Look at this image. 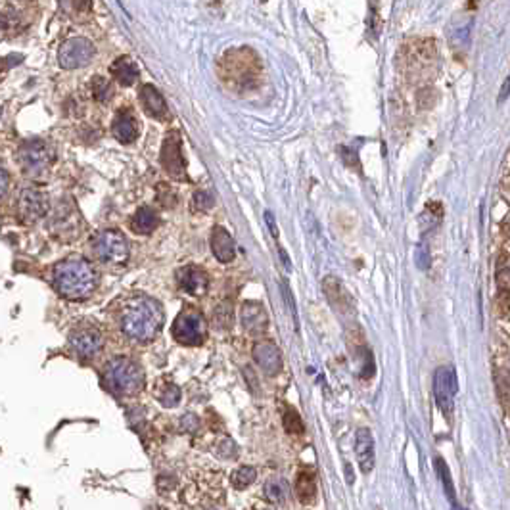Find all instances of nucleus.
I'll use <instances>...</instances> for the list:
<instances>
[{"label":"nucleus","mask_w":510,"mask_h":510,"mask_svg":"<svg viewBox=\"0 0 510 510\" xmlns=\"http://www.w3.org/2000/svg\"><path fill=\"white\" fill-rule=\"evenodd\" d=\"M112 133L121 144H133L139 139V121L131 110H120L112 123Z\"/></svg>","instance_id":"15"},{"label":"nucleus","mask_w":510,"mask_h":510,"mask_svg":"<svg viewBox=\"0 0 510 510\" xmlns=\"http://www.w3.org/2000/svg\"><path fill=\"white\" fill-rule=\"evenodd\" d=\"M458 382L457 374L451 366H439L434 372V398L439 407V411L449 418L455 407V395H457Z\"/></svg>","instance_id":"9"},{"label":"nucleus","mask_w":510,"mask_h":510,"mask_svg":"<svg viewBox=\"0 0 510 510\" xmlns=\"http://www.w3.org/2000/svg\"><path fill=\"white\" fill-rule=\"evenodd\" d=\"M91 91H93L94 98L98 100V102H102V104L110 102L113 96L112 83H110L106 77H100V75H96L93 79V83H91Z\"/></svg>","instance_id":"28"},{"label":"nucleus","mask_w":510,"mask_h":510,"mask_svg":"<svg viewBox=\"0 0 510 510\" xmlns=\"http://www.w3.org/2000/svg\"><path fill=\"white\" fill-rule=\"evenodd\" d=\"M177 280H179L180 290L190 294V296H204L209 286L206 271H202L199 267L186 265L177 271Z\"/></svg>","instance_id":"14"},{"label":"nucleus","mask_w":510,"mask_h":510,"mask_svg":"<svg viewBox=\"0 0 510 510\" xmlns=\"http://www.w3.org/2000/svg\"><path fill=\"white\" fill-rule=\"evenodd\" d=\"M219 75L228 88L236 93H248L261 85L263 64L252 48H231L219 62Z\"/></svg>","instance_id":"3"},{"label":"nucleus","mask_w":510,"mask_h":510,"mask_svg":"<svg viewBox=\"0 0 510 510\" xmlns=\"http://www.w3.org/2000/svg\"><path fill=\"white\" fill-rule=\"evenodd\" d=\"M265 221H267V225H269V228H271L272 238L279 240V228H277V223H274V217H272L271 211L265 213Z\"/></svg>","instance_id":"38"},{"label":"nucleus","mask_w":510,"mask_h":510,"mask_svg":"<svg viewBox=\"0 0 510 510\" xmlns=\"http://www.w3.org/2000/svg\"><path fill=\"white\" fill-rule=\"evenodd\" d=\"M436 470H437V476H439V480H441V485H444L447 497H449V501L453 503V506H458L457 501H455L453 480H451V474H449V470H447V464H445L444 458H436Z\"/></svg>","instance_id":"29"},{"label":"nucleus","mask_w":510,"mask_h":510,"mask_svg":"<svg viewBox=\"0 0 510 510\" xmlns=\"http://www.w3.org/2000/svg\"><path fill=\"white\" fill-rule=\"evenodd\" d=\"M315 493H317L315 474L311 470H301L296 476V495H298L299 503H313L315 501Z\"/></svg>","instance_id":"22"},{"label":"nucleus","mask_w":510,"mask_h":510,"mask_svg":"<svg viewBox=\"0 0 510 510\" xmlns=\"http://www.w3.org/2000/svg\"><path fill=\"white\" fill-rule=\"evenodd\" d=\"M144 372L140 364L129 357H113L102 372L104 388L120 398L137 395L144 388Z\"/></svg>","instance_id":"4"},{"label":"nucleus","mask_w":510,"mask_h":510,"mask_svg":"<svg viewBox=\"0 0 510 510\" xmlns=\"http://www.w3.org/2000/svg\"><path fill=\"white\" fill-rule=\"evenodd\" d=\"M355 455H357L359 468L369 474L374 468V437L369 428H359L355 434Z\"/></svg>","instance_id":"16"},{"label":"nucleus","mask_w":510,"mask_h":510,"mask_svg":"<svg viewBox=\"0 0 510 510\" xmlns=\"http://www.w3.org/2000/svg\"><path fill=\"white\" fill-rule=\"evenodd\" d=\"M158 399H159V403L163 405V407L171 409V407H175V405H179L180 390L177 388V386L167 384L166 388H163V390L158 393Z\"/></svg>","instance_id":"32"},{"label":"nucleus","mask_w":510,"mask_h":510,"mask_svg":"<svg viewBox=\"0 0 510 510\" xmlns=\"http://www.w3.org/2000/svg\"><path fill=\"white\" fill-rule=\"evenodd\" d=\"M192 204L196 211H209L215 206V196H213L211 190H196Z\"/></svg>","instance_id":"31"},{"label":"nucleus","mask_w":510,"mask_h":510,"mask_svg":"<svg viewBox=\"0 0 510 510\" xmlns=\"http://www.w3.org/2000/svg\"><path fill=\"white\" fill-rule=\"evenodd\" d=\"M18 29V13L8 0H0V37H10Z\"/></svg>","instance_id":"23"},{"label":"nucleus","mask_w":510,"mask_h":510,"mask_svg":"<svg viewBox=\"0 0 510 510\" xmlns=\"http://www.w3.org/2000/svg\"><path fill=\"white\" fill-rule=\"evenodd\" d=\"M244 374H245V380H248V384H250V388H252V390L255 391V393H257V391H259L257 378H255V374H253L252 369H250V366H245Z\"/></svg>","instance_id":"37"},{"label":"nucleus","mask_w":510,"mask_h":510,"mask_svg":"<svg viewBox=\"0 0 510 510\" xmlns=\"http://www.w3.org/2000/svg\"><path fill=\"white\" fill-rule=\"evenodd\" d=\"M217 455L219 457H223V458H232V457H236L238 455V447H236V444L232 441V439H223L221 444H219L217 447Z\"/></svg>","instance_id":"33"},{"label":"nucleus","mask_w":510,"mask_h":510,"mask_svg":"<svg viewBox=\"0 0 510 510\" xmlns=\"http://www.w3.org/2000/svg\"><path fill=\"white\" fill-rule=\"evenodd\" d=\"M253 359L255 363L269 374V376H277L282 371V353L274 344L271 342H259L253 345Z\"/></svg>","instance_id":"13"},{"label":"nucleus","mask_w":510,"mask_h":510,"mask_svg":"<svg viewBox=\"0 0 510 510\" xmlns=\"http://www.w3.org/2000/svg\"><path fill=\"white\" fill-rule=\"evenodd\" d=\"M117 320L127 338L139 344H148L156 338L163 325V309L159 301L148 296L127 298L125 301H121Z\"/></svg>","instance_id":"1"},{"label":"nucleus","mask_w":510,"mask_h":510,"mask_svg":"<svg viewBox=\"0 0 510 510\" xmlns=\"http://www.w3.org/2000/svg\"><path fill=\"white\" fill-rule=\"evenodd\" d=\"M255 477H257V472L253 466H240L238 470L232 472L231 484L236 491H244L255 482Z\"/></svg>","instance_id":"26"},{"label":"nucleus","mask_w":510,"mask_h":510,"mask_svg":"<svg viewBox=\"0 0 510 510\" xmlns=\"http://www.w3.org/2000/svg\"><path fill=\"white\" fill-rule=\"evenodd\" d=\"M279 255H280V259L284 261L286 269L290 271V259H288V255H286V252H284V250H282V248H279Z\"/></svg>","instance_id":"40"},{"label":"nucleus","mask_w":510,"mask_h":510,"mask_svg":"<svg viewBox=\"0 0 510 510\" xmlns=\"http://www.w3.org/2000/svg\"><path fill=\"white\" fill-rule=\"evenodd\" d=\"M506 94H509V79L504 81V86H503V94H501V100H506Z\"/></svg>","instance_id":"41"},{"label":"nucleus","mask_w":510,"mask_h":510,"mask_svg":"<svg viewBox=\"0 0 510 510\" xmlns=\"http://www.w3.org/2000/svg\"><path fill=\"white\" fill-rule=\"evenodd\" d=\"M180 426H182V430L185 431H190V434H194V431L199 428L198 417H196V415H185L182 420H180Z\"/></svg>","instance_id":"34"},{"label":"nucleus","mask_w":510,"mask_h":510,"mask_svg":"<svg viewBox=\"0 0 510 510\" xmlns=\"http://www.w3.org/2000/svg\"><path fill=\"white\" fill-rule=\"evenodd\" d=\"M161 166L166 173L175 180L185 182L186 177V161L182 156V146H180L179 131H171L163 140L161 146Z\"/></svg>","instance_id":"11"},{"label":"nucleus","mask_w":510,"mask_h":510,"mask_svg":"<svg viewBox=\"0 0 510 510\" xmlns=\"http://www.w3.org/2000/svg\"><path fill=\"white\" fill-rule=\"evenodd\" d=\"M211 252L217 261L221 263H231L232 259L236 257V244L231 232L223 228V226H215L211 234Z\"/></svg>","instance_id":"18"},{"label":"nucleus","mask_w":510,"mask_h":510,"mask_svg":"<svg viewBox=\"0 0 510 510\" xmlns=\"http://www.w3.org/2000/svg\"><path fill=\"white\" fill-rule=\"evenodd\" d=\"M474 20L468 18V21H457L455 25L449 29V40L455 45V48H466L470 42V33Z\"/></svg>","instance_id":"25"},{"label":"nucleus","mask_w":510,"mask_h":510,"mask_svg":"<svg viewBox=\"0 0 510 510\" xmlns=\"http://www.w3.org/2000/svg\"><path fill=\"white\" fill-rule=\"evenodd\" d=\"M171 334L180 345H202L207 338L206 318L196 309H185L175 318Z\"/></svg>","instance_id":"7"},{"label":"nucleus","mask_w":510,"mask_h":510,"mask_svg":"<svg viewBox=\"0 0 510 510\" xmlns=\"http://www.w3.org/2000/svg\"><path fill=\"white\" fill-rule=\"evenodd\" d=\"M340 153H342V158H344V161L347 163V166H357L359 156L355 150L347 148V146H342V148H340Z\"/></svg>","instance_id":"35"},{"label":"nucleus","mask_w":510,"mask_h":510,"mask_svg":"<svg viewBox=\"0 0 510 510\" xmlns=\"http://www.w3.org/2000/svg\"><path fill=\"white\" fill-rule=\"evenodd\" d=\"M18 159H20L21 171L25 173L27 177L37 179V177H42L52 166L54 150L45 140H27L18 150Z\"/></svg>","instance_id":"6"},{"label":"nucleus","mask_w":510,"mask_h":510,"mask_svg":"<svg viewBox=\"0 0 510 510\" xmlns=\"http://www.w3.org/2000/svg\"><path fill=\"white\" fill-rule=\"evenodd\" d=\"M282 424H284V430L288 434H294V436H299L303 434V422H301V417L294 409H286L284 417H282Z\"/></svg>","instance_id":"30"},{"label":"nucleus","mask_w":510,"mask_h":510,"mask_svg":"<svg viewBox=\"0 0 510 510\" xmlns=\"http://www.w3.org/2000/svg\"><path fill=\"white\" fill-rule=\"evenodd\" d=\"M73 4H75V8L81 10V12H86V10H91V6H93L91 0H73Z\"/></svg>","instance_id":"39"},{"label":"nucleus","mask_w":510,"mask_h":510,"mask_svg":"<svg viewBox=\"0 0 510 510\" xmlns=\"http://www.w3.org/2000/svg\"><path fill=\"white\" fill-rule=\"evenodd\" d=\"M139 98H140V104H142V110H144L150 117L153 120H166L167 113V104L163 96L159 94V91L153 85H144L140 88L139 93Z\"/></svg>","instance_id":"17"},{"label":"nucleus","mask_w":510,"mask_h":510,"mask_svg":"<svg viewBox=\"0 0 510 510\" xmlns=\"http://www.w3.org/2000/svg\"><path fill=\"white\" fill-rule=\"evenodd\" d=\"M94 54H96V48L91 40L85 37H73L62 45L58 64L64 69H79L93 62Z\"/></svg>","instance_id":"10"},{"label":"nucleus","mask_w":510,"mask_h":510,"mask_svg":"<svg viewBox=\"0 0 510 510\" xmlns=\"http://www.w3.org/2000/svg\"><path fill=\"white\" fill-rule=\"evenodd\" d=\"M110 71H112L113 79L123 86L134 85L137 79H139V67H137V64H134L129 56L117 58V60L112 64V67H110Z\"/></svg>","instance_id":"20"},{"label":"nucleus","mask_w":510,"mask_h":510,"mask_svg":"<svg viewBox=\"0 0 510 510\" xmlns=\"http://www.w3.org/2000/svg\"><path fill=\"white\" fill-rule=\"evenodd\" d=\"M54 290L69 301L86 299L98 286V272L88 259L71 255L56 263L52 271Z\"/></svg>","instance_id":"2"},{"label":"nucleus","mask_w":510,"mask_h":510,"mask_svg":"<svg viewBox=\"0 0 510 510\" xmlns=\"http://www.w3.org/2000/svg\"><path fill=\"white\" fill-rule=\"evenodd\" d=\"M48 211V196L37 186H25L21 188L18 196V213L27 223H35L47 215Z\"/></svg>","instance_id":"12"},{"label":"nucleus","mask_w":510,"mask_h":510,"mask_svg":"<svg viewBox=\"0 0 510 510\" xmlns=\"http://www.w3.org/2000/svg\"><path fill=\"white\" fill-rule=\"evenodd\" d=\"M10 190V175L4 167L0 166V199L4 198Z\"/></svg>","instance_id":"36"},{"label":"nucleus","mask_w":510,"mask_h":510,"mask_svg":"<svg viewBox=\"0 0 510 510\" xmlns=\"http://www.w3.org/2000/svg\"><path fill=\"white\" fill-rule=\"evenodd\" d=\"M211 323H213V326L217 328V330H226V328H231V325H232V305L228 303V301H223V303L215 307V311H213Z\"/></svg>","instance_id":"27"},{"label":"nucleus","mask_w":510,"mask_h":510,"mask_svg":"<svg viewBox=\"0 0 510 510\" xmlns=\"http://www.w3.org/2000/svg\"><path fill=\"white\" fill-rule=\"evenodd\" d=\"M267 325H269L267 311L259 301H245L242 305V326L245 330L261 334V332H265Z\"/></svg>","instance_id":"19"},{"label":"nucleus","mask_w":510,"mask_h":510,"mask_svg":"<svg viewBox=\"0 0 510 510\" xmlns=\"http://www.w3.org/2000/svg\"><path fill=\"white\" fill-rule=\"evenodd\" d=\"M93 252L100 263L110 267H121L127 263L131 248H129V242L123 236V232L108 228V231L98 232L94 236Z\"/></svg>","instance_id":"5"},{"label":"nucleus","mask_w":510,"mask_h":510,"mask_svg":"<svg viewBox=\"0 0 510 510\" xmlns=\"http://www.w3.org/2000/svg\"><path fill=\"white\" fill-rule=\"evenodd\" d=\"M263 493H265L267 501H271L274 504L284 503L288 495H290V487L286 484V480H280V477H272L265 484L263 487Z\"/></svg>","instance_id":"24"},{"label":"nucleus","mask_w":510,"mask_h":510,"mask_svg":"<svg viewBox=\"0 0 510 510\" xmlns=\"http://www.w3.org/2000/svg\"><path fill=\"white\" fill-rule=\"evenodd\" d=\"M158 223L159 217L156 209L150 206H144L140 207L139 211L133 215V219H131V228H133V232H137V234H144L146 236V234H152V232L156 231Z\"/></svg>","instance_id":"21"},{"label":"nucleus","mask_w":510,"mask_h":510,"mask_svg":"<svg viewBox=\"0 0 510 510\" xmlns=\"http://www.w3.org/2000/svg\"><path fill=\"white\" fill-rule=\"evenodd\" d=\"M67 342H69V347L73 349V353L77 357L85 359H94L102 349V332L96 328L91 323H79L77 326H73L69 336H67Z\"/></svg>","instance_id":"8"}]
</instances>
